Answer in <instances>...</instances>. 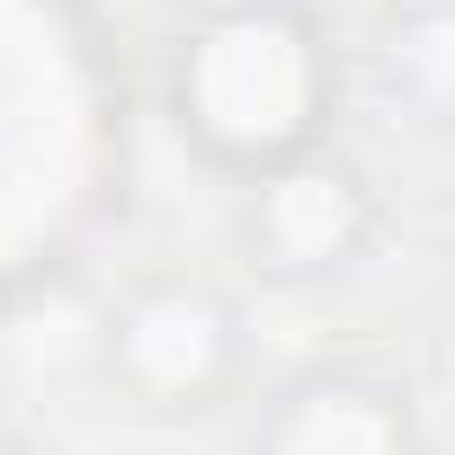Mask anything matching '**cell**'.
Instances as JSON below:
<instances>
[{
  "label": "cell",
  "instance_id": "cell-1",
  "mask_svg": "<svg viewBox=\"0 0 455 455\" xmlns=\"http://www.w3.org/2000/svg\"><path fill=\"white\" fill-rule=\"evenodd\" d=\"M108 152L81 28L54 0H0V277L63 242Z\"/></svg>",
  "mask_w": 455,
  "mask_h": 455
},
{
  "label": "cell",
  "instance_id": "cell-2",
  "mask_svg": "<svg viewBox=\"0 0 455 455\" xmlns=\"http://www.w3.org/2000/svg\"><path fill=\"white\" fill-rule=\"evenodd\" d=\"M322 36L304 10L286 0H242L188 36V63H179V108L188 125L223 152V161H295L313 152V125H322Z\"/></svg>",
  "mask_w": 455,
  "mask_h": 455
},
{
  "label": "cell",
  "instance_id": "cell-3",
  "mask_svg": "<svg viewBox=\"0 0 455 455\" xmlns=\"http://www.w3.org/2000/svg\"><path fill=\"white\" fill-rule=\"evenodd\" d=\"M375 233V196L348 161L331 152H295V161H268L259 188H251V251L277 268V277H322V268H348Z\"/></svg>",
  "mask_w": 455,
  "mask_h": 455
},
{
  "label": "cell",
  "instance_id": "cell-4",
  "mask_svg": "<svg viewBox=\"0 0 455 455\" xmlns=\"http://www.w3.org/2000/svg\"><path fill=\"white\" fill-rule=\"evenodd\" d=\"M108 357H116V375H125L134 393H152V402H205V393L233 384V357H242L233 304L205 295V286H143V295L116 313Z\"/></svg>",
  "mask_w": 455,
  "mask_h": 455
},
{
  "label": "cell",
  "instance_id": "cell-5",
  "mask_svg": "<svg viewBox=\"0 0 455 455\" xmlns=\"http://www.w3.org/2000/svg\"><path fill=\"white\" fill-rule=\"evenodd\" d=\"M259 455H411V419L366 375H313V384L277 393Z\"/></svg>",
  "mask_w": 455,
  "mask_h": 455
},
{
  "label": "cell",
  "instance_id": "cell-6",
  "mask_svg": "<svg viewBox=\"0 0 455 455\" xmlns=\"http://www.w3.org/2000/svg\"><path fill=\"white\" fill-rule=\"evenodd\" d=\"M0 455H19V446H10V437H0Z\"/></svg>",
  "mask_w": 455,
  "mask_h": 455
}]
</instances>
